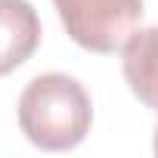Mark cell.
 I'll return each mask as SVG.
<instances>
[{
    "label": "cell",
    "mask_w": 158,
    "mask_h": 158,
    "mask_svg": "<svg viewBox=\"0 0 158 158\" xmlns=\"http://www.w3.org/2000/svg\"><path fill=\"white\" fill-rule=\"evenodd\" d=\"M93 124V102L71 74L47 71L25 84L19 96V127L37 149L68 152L81 146Z\"/></svg>",
    "instance_id": "obj_1"
},
{
    "label": "cell",
    "mask_w": 158,
    "mask_h": 158,
    "mask_svg": "<svg viewBox=\"0 0 158 158\" xmlns=\"http://www.w3.org/2000/svg\"><path fill=\"white\" fill-rule=\"evenodd\" d=\"M121 71L130 93L158 115V25L133 31L121 47ZM155 155H158V121H155Z\"/></svg>",
    "instance_id": "obj_3"
},
{
    "label": "cell",
    "mask_w": 158,
    "mask_h": 158,
    "mask_svg": "<svg viewBox=\"0 0 158 158\" xmlns=\"http://www.w3.org/2000/svg\"><path fill=\"white\" fill-rule=\"evenodd\" d=\"M65 34L90 53H115L143 19V0H53Z\"/></svg>",
    "instance_id": "obj_2"
},
{
    "label": "cell",
    "mask_w": 158,
    "mask_h": 158,
    "mask_svg": "<svg viewBox=\"0 0 158 158\" xmlns=\"http://www.w3.org/2000/svg\"><path fill=\"white\" fill-rule=\"evenodd\" d=\"M40 44V19L28 0H0V77L16 71Z\"/></svg>",
    "instance_id": "obj_4"
}]
</instances>
